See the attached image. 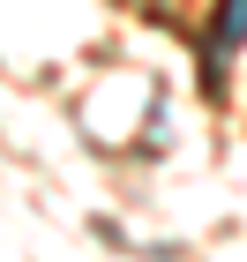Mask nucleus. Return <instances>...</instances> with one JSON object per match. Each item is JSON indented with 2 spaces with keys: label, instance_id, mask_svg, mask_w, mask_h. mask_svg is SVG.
<instances>
[{
  "label": "nucleus",
  "instance_id": "1",
  "mask_svg": "<svg viewBox=\"0 0 247 262\" xmlns=\"http://www.w3.org/2000/svg\"><path fill=\"white\" fill-rule=\"evenodd\" d=\"M247 38V0H217V23H210V45H203V68H210V90H217V68H225V53Z\"/></svg>",
  "mask_w": 247,
  "mask_h": 262
}]
</instances>
